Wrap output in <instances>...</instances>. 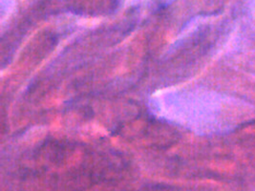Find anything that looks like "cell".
I'll return each instance as SVG.
<instances>
[]
</instances>
